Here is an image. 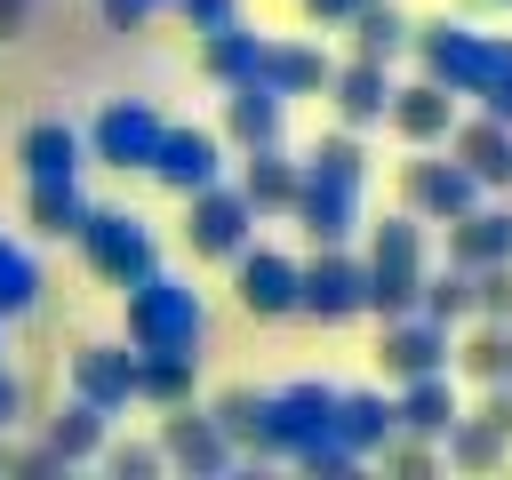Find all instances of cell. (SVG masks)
I'll list each match as a JSON object with an SVG mask.
<instances>
[{
  "label": "cell",
  "mask_w": 512,
  "mask_h": 480,
  "mask_svg": "<svg viewBox=\"0 0 512 480\" xmlns=\"http://www.w3.org/2000/svg\"><path fill=\"white\" fill-rule=\"evenodd\" d=\"M448 368H464L472 384H512V320H480V328L448 352Z\"/></svg>",
  "instance_id": "f546056e"
},
{
  "label": "cell",
  "mask_w": 512,
  "mask_h": 480,
  "mask_svg": "<svg viewBox=\"0 0 512 480\" xmlns=\"http://www.w3.org/2000/svg\"><path fill=\"white\" fill-rule=\"evenodd\" d=\"M104 440H112V416H104L96 400H80V392H72V400L48 416V432H40V448H48L56 464H88Z\"/></svg>",
  "instance_id": "d4e9b609"
},
{
  "label": "cell",
  "mask_w": 512,
  "mask_h": 480,
  "mask_svg": "<svg viewBox=\"0 0 512 480\" xmlns=\"http://www.w3.org/2000/svg\"><path fill=\"white\" fill-rule=\"evenodd\" d=\"M96 8H104V24H112V32H136V24H144L152 8H168V0H96Z\"/></svg>",
  "instance_id": "60d3db41"
},
{
  "label": "cell",
  "mask_w": 512,
  "mask_h": 480,
  "mask_svg": "<svg viewBox=\"0 0 512 480\" xmlns=\"http://www.w3.org/2000/svg\"><path fill=\"white\" fill-rule=\"evenodd\" d=\"M360 288H368V272H360V256H352V248H312V256L296 264V312H304V320H320V328L360 320V312H368V304H360Z\"/></svg>",
  "instance_id": "9c48e42d"
},
{
  "label": "cell",
  "mask_w": 512,
  "mask_h": 480,
  "mask_svg": "<svg viewBox=\"0 0 512 480\" xmlns=\"http://www.w3.org/2000/svg\"><path fill=\"white\" fill-rule=\"evenodd\" d=\"M40 288H48V280H40V256L0 232V320H24V312L40 304Z\"/></svg>",
  "instance_id": "d6a6232c"
},
{
  "label": "cell",
  "mask_w": 512,
  "mask_h": 480,
  "mask_svg": "<svg viewBox=\"0 0 512 480\" xmlns=\"http://www.w3.org/2000/svg\"><path fill=\"white\" fill-rule=\"evenodd\" d=\"M344 24H352V56H368V64H392V56H408V32H416V24H408L392 0H360Z\"/></svg>",
  "instance_id": "f1b7e54d"
},
{
  "label": "cell",
  "mask_w": 512,
  "mask_h": 480,
  "mask_svg": "<svg viewBox=\"0 0 512 480\" xmlns=\"http://www.w3.org/2000/svg\"><path fill=\"white\" fill-rule=\"evenodd\" d=\"M96 456H104L120 480H144V472H160V464H168V456H160V440H104Z\"/></svg>",
  "instance_id": "74e56055"
},
{
  "label": "cell",
  "mask_w": 512,
  "mask_h": 480,
  "mask_svg": "<svg viewBox=\"0 0 512 480\" xmlns=\"http://www.w3.org/2000/svg\"><path fill=\"white\" fill-rule=\"evenodd\" d=\"M144 176H152V184H168V192L184 200V192H200V184H216V176H224V136H216V128H200V120H160V144H152Z\"/></svg>",
  "instance_id": "30bf717a"
},
{
  "label": "cell",
  "mask_w": 512,
  "mask_h": 480,
  "mask_svg": "<svg viewBox=\"0 0 512 480\" xmlns=\"http://www.w3.org/2000/svg\"><path fill=\"white\" fill-rule=\"evenodd\" d=\"M16 160H24V184H48V176H80L88 144H80V128H64V120H32V128L16 136Z\"/></svg>",
  "instance_id": "cb8c5ba5"
},
{
  "label": "cell",
  "mask_w": 512,
  "mask_h": 480,
  "mask_svg": "<svg viewBox=\"0 0 512 480\" xmlns=\"http://www.w3.org/2000/svg\"><path fill=\"white\" fill-rule=\"evenodd\" d=\"M400 208L424 216V224H448V216L480 208V184H472V168H464L456 152L416 144V160H400Z\"/></svg>",
  "instance_id": "ba28073f"
},
{
  "label": "cell",
  "mask_w": 512,
  "mask_h": 480,
  "mask_svg": "<svg viewBox=\"0 0 512 480\" xmlns=\"http://www.w3.org/2000/svg\"><path fill=\"white\" fill-rule=\"evenodd\" d=\"M480 112H496V120H512V32H488V72H480Z\"/></svg>",
  "instance_id": "e575fe53"
},
{
  "label": "cell",
  "mask_w": 512,
  "mask_h": 480,
  "mask_svg": "<svg viewBox=\"0 0 512 480\" xmlns=\"http://www.w3.org/2000/svg\"><path fill=\"white\" fill-rule=\"evenodd\" d=\"M80 144H88V160H104V168H120V176H128V168L144 176V160H152V144H160V112H152L144 96H112V104L88 120Z\"/></svg>",
  "instance_id": "8fae6325"
},
{
  "label": "cell",
  "mask_w": 512,
  "mask_h": 480,
  "mask_svg": "<svg viewBox=\"0 0 512 480\" xmlns=\"http://www.w3.org/2000/svg\"><path fill=\"white\" fill-rule=\"evenodd\" d=\"M264 416H272V456H288L320 480H344V472L368 464L336 440V384H320V376H296V384L264 392Z\"/></svg>",
  "instance_id": "6da1fadb"
},
{
  "label": "cell",
  "mask_w": 512,
  "mask_h": 480,
  "mask_svg": "<svg viewBox=\"0 0 512 480\" xmlns=\"http://www.w3.org/2000/svg\"><path fill=\"white\" fill-rule=\"evenodd\" d=\"M192 376H200V352H136V400L152 408L192 400Z\"/></svg>",
  "instance_id": "4dcf8cb0"
},
{
  "label": "cell",
  "mask_w": 512,
  "mask_h": 480,
  "mask_svg": "<svg viewBox=\"0 0 512 480\" xmlns=\"http://www.w3.org/2000/svg\"><path fill=\"white\" fill-rule=\"evenodd\" d=\"M80 256H88V272L104 280V288H128V280H144L152 264H160V240H152V224L136 216V208H96L88 200V216H80Z\"/></svg>",
  "instance_id": "277c9868"
},
{
  "label": "cell",
  "mask_w": 512,
  "mask_h": 480,
  "mask_svg": "<svg viewBox=\"0 0 512 480\" xmlns=\"http://www.w3.org/2000/svg\"><path fill=\"white\" fill-rule=\"evenodd\" d=\"M232 184H240V200H248L256 216H288V200H296V160H288L280 144H248Z\"/></svg>",
  "instance_id": "603a6c76"
},
{
  "label": "cell",
  "mask_w": 512,
  "mask_h": 480,
  "mask_svg": "<svg viewBox=\"0 0 512 480\" xmlns=\"http://www.w3.org/2000/svg\"><path fill=\"white\" fill-rule=\"evenodd\" d=\"M0 328H8V320H0Z\"/></svg>",
  "instance_id": "7dc6e473"
},
{
  "label": "cell",
  "mask_w": 512,
  "mask_h": 480,
  "mask_svg": "<svg viewBox=\"0 0 512 480\" xmlns=\"http://www.w3.org/2000/svg\"><path fill=\"white\" fill-rule=\"evenodd\" d=\"M120 304H128V344H136V352H200V336H208L200 288L176 280V272H160V264H152L144 280H128Z\"/></svg>",
  "instance_id": "7a4b0ae2"
},
{
  "label": "cell",
  "mask_w": 512,
  "mask_h": 480,
  "mask_svg": "<svg viewBox=\"0 0 512 480\" xmlns=\"http://www.w3.org/2000/svg\"><path fill=\"white\" fill-rule=\"evenodd\" d=\"M24 24H32V0H0V40H24Z\"/></svg>",
  "instance_id": "7bdbcfd3"
},
{
  "label": "cell",
  "mask_w": 512,
  "mask_h": 480,
  "mask_svg": "<svg viewBox=\"0 0 512 480\" xmlns=\"http://www.w3.org/2000/svg\"><path fill=\"white\" fill-rule=\"evenodd\" d=\"M328 72H336L328 48H312V40H264L256 32V64H248L256 88H272V96H320Z\"/></svg>",
  "instance_id": "2e32d148"
},
{
  "label": "cell",
  "mask_w": 512,
  "mask_h": 480,
  "mask_svg": "<svg viewBox=\"0 0 512 480\" xmlns=\"http://www.w3.org/2000/svg\"><path fill=\"white\" fill-rule=\"evenodd\" d=\"M296 8H304V16H312V24H320V32H328V24H344V16H352V8H360V0H296Z\"/></svg>",
  "instance_id": "b9f144b4"
},
{
  "label": "cell",
  "mask_w": 512,
  "mask_h": 480,
  "mask_svg": "<svg viewBox=\"0 0 512 480\" xmlns=\"http://www.w3.org/2000/svg\"><path fill=\"white\" fill-rule=\"evenodd\" d=\"M360 272H368L360 304H368L376 320L416 312V288H424V216H408V208L376 216V224H368V256H360Z\"/></svg>",
  "instance_id": "3957f363"
},
{
  "label": "cell",
  "mask_w": 512,
  "mask_h": 480,
  "mask_svg": "<svg viewBox=\"0 0 512 480\" xmlns=\"http://www.w3.org/2000/svg\"><path fill=\"white\" fill-rule=\"evenodd\" d=\"M232 152H248V144H280L288 136V96H272V88H256V80H240V88H224V128H216Z\"/></svg>",
  "instance_id": "ffe728a7"
},
{
  "label": "cell",
  "mask_w": 512,
  "mask_h": 480,
  "mask_svg": "<svg viewBox=\"0 0 512 480\" xmlns=\"http://www.w3.org/2000/svg\"><path fill=\"white\" fill-rule=\"evenodd\" d=\"M416 312H432V320H472V272L464 264H440V272H424V288H416Z\"/></svg>",
  "instance_id": "836d02e7"
},
{
  "label": "cell",
  "mask_w": 512,
  "mask_h": 480,
  "mask_svg": "<svg viewBox=\"0 0 512 480\" xmlns=\"http://www.w3.org/2000/svg\"><path fill=\"white\" fill-rule=\"evenodd\" d=\"M408 56L424 64V80H440L448 96H472L480 88V72H488V32L480 24H464V16H432V24H416L408 32Z\"/></svg>",
  "instance_id": "52a82bcc"
},
{
  "label": "cell",
  "mask_w": 512,
  "mask_h": 480,
  "mask_svg": "<svg viewBox=\"0 0 512 480\" xmlns=\"http://www.w3.org/2000/svg\"><path fill=\"white\" fill-rule=\"evenodd\" d=\"M392 432H400L392 392H336V440H344L352 456H376Z\"/></svg>",
  "instance_id": "83f0119b"
},
{
  "label": "cell",
  "mask_w": 512,
  "mask_h": 480,
  "mask_svg": "<svg viewBox=\"0 0 512 480\" xmlns=\"http://www.w3.org/2000/svg\"><path fill=\"white\" fill-rule=\"evenodd\" d=\"M456 112H464V96H448V88H440V80H424V72H416L408 88L392 80V104H384V120H392V136H400V144H440V136L456 128Z\"/></svg>",
  "instance_id": "ac0fdd59"
},
{
  "label": "cell",
  "mask_w": 512,
  "mask_h": 480,
  "mask_svg": "<svg viewBox=\"0 0 512 480\" xmlns=\"http://www.w3.org/2000/svg\"><path fill=\"white\" fill-rule=\"evenodd\" d=\"M256 240V208L240 200V184H200V192H184V248L200 256V264H232L240 248Z\"/></svg>",
  "instance_id": "8992f818"
},
{
  "label": "cell",
  "mask_w": 512,
  "mask_h": 480,
  "mask_svg": "<svg viewBox=\"0 0 512 480\" xmlns=\"http://www.w3.org/2000/svg\"><path fill=\"white\" fill-rule=\"evenodd\" d=\"M160 456L168 464H184V472H232L240 464V448L216 432V416L208 408H192V400H176V408H160Z\"/></svg>",
  "instance_id": "4fadbf2b"
},
{
  "label": "cell",
  "mask_w": 512,
  "mask_h": 480,
  "mask_svg": "<svg viewBox=\"0 0 512 480\" xmlns=\"http://www.w3.org/2000/svg\"><path fill=\"white\" fill-rule=\"evenodd\" d=\"M320 96L336 104V128H376V120H384V104H392V64L352 56V64H336V72H328V88H320Z\"/></svg>",
  "instance_id": "d6986e66"
},
{
  "label": "cell",
  "mask_w": 512,
  "mask_h": 480,
  "mask_svg": "<svg viewBox=\"0 0 512 480\" xmlns=\"http://www.w3.org/2000/svg\"><path fill=\"white\" fill-rule=\"evenodd\" d=\"M360 184H368V176H344V168L296 160V200H288V216L304 224L312 248H344V240L368 224V216H360Z\"/></svg>",
  "instance_id": "5b68a950"
},
{
  "label": "cell",
  "mask_w": 512,
  "mask_h": 480,
  "mask_svg": "<svg viewBox=\"0 0 512 480\" xmlns=\"http://www.w3.org/2000/svg\"><path fill=\"white\" fill-rule=\"evenodd\" d=\"M440 152H456L480 192H512V120H496V112H472L464 120L456 112V128L440 136Z\"/></svg>",
  "instance_id": "9a60e30c"
},
{
  "label": "cell",
  "mask_w": 512,
  "mask_h": 480,
  "mask_svg": "<svg viewBox=\"0 0 512 480\" xmlns=\"http://www.w3.org/2000/svg\"><path fill=\"white\" fill-rule=\"evenodd\" d=\"M192 32H224V24H240V0H168Z\"/></svg>",
  "instance_id": "f35d334b"
},
{
  "label": "cell",
  "mask_w": 512,
  "mask_h": 480,
  "mask_svg": "<svg viewBox=\"0 0 512 480\" xmlns=\"http://www.w3.org/2000/svg\"><path fill=\"white\" fill-rule=\"evenodd\" d=\"M16 416H24V384H16V376H8V368H0V432H8V424H16Z\"/></svg>",
  "instance_id": "ee69618b"
},
{
  "label": "cell",
  "mask_w": 512,
  "mask_h": 480,
  "mask_svg": "<svg viewBox=\"0 0 512 480\" xmlns=\"http://www.w3.org/2000/svg\"><path fill=\"white\" fill-rule=\"evenodd\" d=\"M208 416H216V432H224L240 456H272V416H264V392H256V384L216 392V400H208Z\"/></svg>",
  "instance_id": "4316f807"
},
{
  "label": "cell",
  "mask_w": 512,
  "mask_h": 480,
  "mask_svg": "<svg viewBox=\"0 0 512 480\" xmlns=\"http://www.w3.org/2000/svg\"><path fill=\"white\" fill-rule=\"evenodd\" d=\"M448 352H456V336H448V320H432V312H392L384 336H376V368H384V384L432 376V368H448Z\"/></svg>",
  "instance_id": "7c38bea8"
},
{
  "label": "cell",
  "mask_w": 512,
  "mask_h": 480,
  "mask_svg": "<svg viewBox=\"0 0 512 480\" xmlns=\"http://www.w3.org/2000/svg\"><path fill=\"white\" fill-rule=\"evenodd\" d=\"M232 296L248 320H288L296 312V256L280 248H240L232 256Z\"/></svg>",
  "instance_id": "5bb4252c"
},
{
  "label": "cell",
  "mask_w": 512,
  "mask_h": 480,
  "mask_svg": "<svg viewBox=\"0 0 512 480\" xmlns=\"http://www.w3.org/2000/svg\"><path fill=\"white\" fill-rule=\"evenodd\" d=\"M472 320H512V264H472Z\"/></svg>",
  "instance_id": "d590c367"
},
{
  "label": "cell",
  "mask_w": 512,
  "mask_h": 480,
  "mask_svg": "<svg viewBox=\"0 0 512 480\" xmlns=\"http://www.w3.org/2000/svg\"><path fill=\"white\" fill-rule=\"evenodd\" d=\"M392 416H400V432H416V440H432V448H440V432L464 416V400H456L448 368H432V376H408V384H392Z\"/></svg>",
  "instance_id": "44dd1931"
},
{
  "label": "cell",
  "mask_w": 512,
  "mask_h": 480,
  "mask_svg": "<svg viewBox=\"0 0 512 480\" xmlns=\"http://www.w3.org/2000/svg\"><path fill=\"white\" fill-rule=\"evenodd\" d=\"M440 456H448L456 472H496V464L512 456V440H504V432H488L480 416H456V424L440 432Z\"/></svg>",
  "instance_id": "1f68e13d"
},
{
  "label": "cell",
  "mask_w": 512,
  "mask_h": 480,
  "mask_svg": "<svg viewBox=\"0 0 512 480\" xmlns=\"http://www.w3.org/2000/svg\"><path fill=\"white\" fill-rule=\"evenodd\" d=\"M72 392L96 400L104 416H120L136 400V344L128 336L120 344H72Z\"/></svg>",
  "instance_id": "e0dca14e"
},
{
  "label": "cell",
  "mask_w": 512,
  "mask_h": 480,
  "mask_svg": "<svg viewBox=\"0 0 512 480\" xmlns=\"http://www.w3.org/2000/svg\"><path fill=\"white\" fill-rule=\"evenodd\" d=\"M448 232V264H512V208H464L440 224Z\"/></svg>",
  "instance_id": "7402d4cb"
},
{
  "label": "cell",
  "mask_w": 512,
  "mask_h": 480,
  "mask_svg": "<svg viewBox=\"0 0 512 480\" xmlns=\"http://www.w3.org/2000/svg\"><path fill=\"white\" fill-rule=\"evenodd\" d=\"M80 216H88V192H80V176L24 184V224H32V240H72V232H80Z\"/></svg>",
  "instance_id": "484cf974"
},
{
  "label": "cell",
  "mask_w": 512,
  "mask_h": 480,
  "mask_svg": "<svg viewBox=\"0 0 512 480\" xmlns=\"http://www.w3.org/2000/svg\"><path fill=\"white\" fill-rule=\"evenodd\" d=\"M496 8H512V0H496Z\"/></svg>",
  "instance_id": "bcb514c9"
},
{
  "label": "cell",
  "mask_w": 512,
  "mask_h": 480,
  "mask_svg": "<svg viewBox=\"0 0 512 480\" xmlns=\"http://www.w3.org/2000/svg\"><path fill=\"white\" fill-rule=\"evenodd\" d=\"M464 416H480L488 432H504V440H512V384H488V392H480V408H464Z\"/></svg>",
  "instance_id": "ab89813d"
},
{
  "label": "cell",
  "mask_w": 512,
  "mask_h": 480,
  "mask_svg": "<svg viewBox=\"0 0 512 480\" xmlns=\"http://www.w3.org/2000/svg\"><path fill=\"white\" fill-rule=\"evenodd\" d=\"M0 472H8V432H0Z\"/></svg>",
  "instance_id": "f6af8a7d"
},
{
  "label": "cell",
  "mask_w": 512,
  "mask_h": 480,
  "mask_svg": "<svg viewBox=\"0 0 512 480\" xmlns=\"http://www.w3.org/2000/svg\"><path fill=\"white\" fill-rule=\"evenodd\" d=\"M376 464H384V472H400V480H424V472L440 464V448H432V440H416V432H392V440L376 448Z\"/></svg>",
  "instance_id": "8d00e7d4"
}]
</instances>
